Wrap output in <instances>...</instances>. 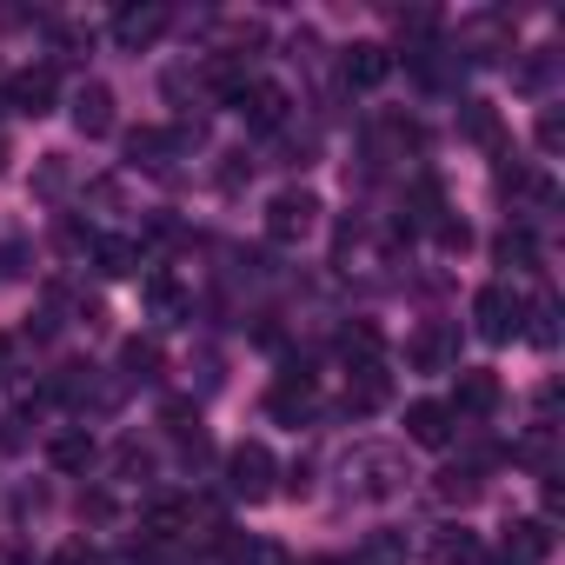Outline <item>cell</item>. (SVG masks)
<instances>
[{
    "mask_svg": "<svg viewBox=\"0 0 565 565\" xmlns=\"http://www.w3.org/2000/svg\"><path fill=\"white\" fill-rule=\"evenodd\" d=\"M492 406H499V380H492L486 366H459V386H452L446 413H452V419H486Z\"/></svg>",
    "mask_w": 565,
    "mask_h": 565,
    "instance_id": "cell-9",
    "label": "cell"
},
{
    "mask_svg": "<svg viewBox=\"0 0 565 565\" xmlns=\"http://www.w3.org/2000/svg\"><path fill=\"white\" fill-rule=\"evenodd\" d=\"M545 558H552V525L545 519H512L505 545H499V565H545Z\"/></svg>",
    "mask_w": 565,
    "mask_h": 565,
    "instance_id": "cell-10",
    "label": "cell"
},
{
    "mask_svg": "<svg viewBox=\"0 0 565 565\" xmlns=\"http://www.w3.org/2000/svg\"><path fill=\"white\" fill-rule=\"evenodd\" d=\"M472 327H479V340L505 347V340L525 333V300L505 287V279H492V287H479V300H472Z\"/></svg>",
    "mask_w": 565,
    "mask_h": 565,
    "instance_id": "cell-3",
    "label": "cell"
},
{
    "mask_svg": "<svg viewBox=\"0 0 565 565\" xmlns=\"http://www.w3.org/2000/svg\"><path fill=\"white\" fill-rule=\"evenodd\" d=\"M193 499H153L147 512H140V532L153 539V545H167V539H193Z\"/></svg>",
    "mask_w": 565,
    "mask_h": 565,
    "instance_id": "cell-12",
    "label": "cell"
},
{
    "mask_svg": "<svg viewBox=\"0 0 565 565\" xmlns=\"http://www.w3.org/2000/svg\"><path fill=\"white\" fill-rule=\"evenodd\" d=\"M47 565H100V558H94V545H87V539H67Z\"/></svg>",
    "mask_w": 565,
    "mask_h": 565,
    "instance_id": "cell-33",
    "label": "cell"
},
{
    "mask_svg": "<svg viewBox=\"0 0 565 565\" xmlns=\"http://www.w3.org/2000/svg\"><path fill=\"white\" fill-rule=\"evenodd\" d=\"M525 320H532V327H525L532 347H558V300H552V294H539V300L525 307Z\"/></svg>",
    "mask_w": 565,
    "mask_h": 565,
    "instance_id": "cell-24",
    "label": "cell"
},
{
    "mask_svg": "<svg viewBox=\"0 0 565 565\" xmlns=\"http://www.w3.org/2000/svg\"><path fill=\"white\" fill-rule=\"evenodd\" d=\"M433 492H439L446 505H472V499H479V466H446Z\"/></svg>",
    "mask_w": 565,
    "mask_h": 565,
    "instance_id": "cell-25",
    "label": "cell"
},
{
    "mask_svg": "<svg viewBox=\"0 0 565 565\" xmlns=\"http://www.w3.org/2000/svg\"><path fill=\"white\" fill-rule=\"evenodd\" d=\"M532 259H539L532 233H525V226H505V233H499V266H532Z\"/></svg>",
    "mask_w": 565,
    "mask_h": 565,
    "instance_id": "cell-28",
    "label": "cell"
},
{
    "mask_svg": "<svg viewBox=\"0 0 565 565\" xmlns=\"http://www.w3.org/2000/svg\"><path fill=\"white\" fill-rule=\"evenodd\" d=\"M0 167H8V140H0Z\"/></svg>",
    "mask_w": 565,
    "mask_h": 565,
    "instance_id": "cell-36",
    "label": "cell"
},
{
    "mask_svg": "<svg viewBox=\"0 0 565 565\" xmlns=\"http://www.w3.org/2000/svg\"><path fill=\"white\" fill-rule=\"evenodd\" d=\"M499 186L519 200L512 213H552V206H558V186H552L545 173H532V167H505V173H499Z\"/></svg>",
    "mask_w": 565,
    "mask_h": 565,
    "instance_id": "cell-14",
    "label": "cell"
},
{
    "mask_svg": "<svg viewBox=\"0 0 565 565\" xmlns=\"http://www.w3.org/2000/svg\"><path fill=\"white\" fill-rule=\"evenodd\" d=\"M239 114L253 120V127H266V134H279L294 120V94L279 87V81H246V94H239Z\"/></svg>",
    "mask_w": 565,
    "mask_h": 565,
    "instance_id": "cell-6",
    "label": "cell"
},
{
    "mask_svg": "<svg viewBox=\"0 0 565 565\" xmlns=\"http://www.w3.org/2000/svg\"><path fill=\"white\" fill-rule=\"evenodd\" d=\"M347 406H353V413H380V406H386V360H353Z\"/></svg>",
    "mask_w": 565,
    "mask_h": 565,
    "instance_id": "cell-18",
    "label": "cell"
},
{
    "mask_svg": "<svg viewBox=\"0 0 565 565\" xmlns=\"http://www.w3.org/2000/svg\"><path fill=\"white\" fill-rule=\"evenodd\" d=\"M406 153H419V127L406 114H380L373 120V160H406Z\"/></svg>",
    "mask_w": 565,
    "mask_h": 565,
    "instance_id": "cell-17",
    "label": "cell"
},
{
    "mask_svg": "<svg viewBox=\"0 0 565 565\" xmlns=\"http://www.w3.org/2000/svg\"><path fill=\"white\" fill-rule=\"evenodd\" d=\"M340 74H347V87H380V81L393 74V47H380V41H353V47L340 54Z\"/></svg>",
    "mask_w": 565,
    "mask_h": 565,
    "instance_id": "cell-13",
    "label": "cell"
},
{
    "mask_svg": "<svg viewBox=\"0 0 565 565\" xmlns=\"http://www.w3.org/2000/svg\"><path fill=\"white\" fill-rule=\"evenodd\" d=\"M233 565H287V545H279V539H246L233 552Z\"/></svg>",
    "mask_w": 565,
    "mask_h": 565,
    "instance_id": "cell-30",
    "label": "cell"
},
{
    "mask_svg": "<svg viewBox=\"0 0 565 565\" xmlns=\"http://www.w3.org/2000/svg\"><path fill=\"white\" fill-rule=\"evenodd\" d=\"M8 565H28V558H21V552H14V558H8Z\"/></svg>",
    "mask_w": 565,
    "mask_h": 565,
    "instance_id": "cell-37",
    "label": "cell"
},
{
    "mask_svg": "<svg viewBox=\"0 0 565 565\" xmlns=\"http://www.w3.org/2000/svg\"><path fill=\"white\" fill-rule=\"evenodd\" d=\"M160 34H167V8H160V0H147V8H120V14H114V47H120V54H147Z\"/></svg>",
    "mask_w": 565,
    "mask_h": 565,
    "instance_id": "cell-5",
    "label": "cell"
},
{
    "mask_svg": "<svg viewBox=\"0 0 565 565\" xmlns=\"http://www.w3.org/2000/svg\"><path fill=\"white\" fill-rule=\"evenodd\" d=\"M406 479H413V472H406V459H399L393 446H373V439H366V446H353V452L340 459V486H347L353 499H399V492H406Z\"/></svg>",
    "mask_w": 565,
    "mask_h": 565,
    "instance_id": "cell-1",
    "label": "cell"
},
{
    "mask_svg": "<svg viewBox=\"0 0 565 565\" xmlns=\"http://www.w3.org/2000/svg\"><path fill=\"white\" fill-rule=\"evenodd\" d=\"M313 565H340V558H313Z\"/></svg>",
    "mask_w": 565,
    "mask_h": 565,
    "instance_id": "cell-38",
    "label": "cell"
},
{
    "mask_svg": "<svg viewBox=\"0 0 565 565\" xmlns=\"http://www.w3.org/2000/svg\"><path fill=\"white\" fill-rule=\"evenodd\" d=\"M8 366H14V340L0 333V380H8Z\"/></svg>",
    "mask_w": 565,
    "mask_h": 565,
    "instance_id": "cell-34",
    "label": "cell"
},
{
    "mask_svg": "<svg viewBox=\"0 0 565 565\" xmlns=\"http://www.w3.org/2000/svg\"><path fill=\"white\" fill-rule=\"evenodd\" d=\"M147 307H153V320H167V327H173V320H186V294L173 287L167 273H147Z\"/></svg>",
    "mask_w": 565,
    "mask_h": 565,
    "instance_id": "cell-22",
    "label": "cell"
},
{
    "mask_svg": "<svg viewBox=\"0 0 565 565\" xmlns=\"http://www.w3.org/2000/svg\"><path fill=\"white\" fill-rule=\"evenodd\" d=\"M539 147H545V153H558V147H565V120H558V107H545V114H539Z\"/></svg>",
    "mask_w": 565,
    "mask_h": 565,
    "instance_id": "cell-32",
    "label": "cell"
},
{
    "mask_svg": "<svg viewBox=\"0 0 565 565\" xmlns=\"http://www.w3.org/2000/svg\"><path fill=\"white\" fill-rule=\"evenodd\" d=\"M94 452H100V446H94V433H87V426H61V433L47 439L54 472H87V466H94Z\"/></svg>",
    "mask_w": 565,
    "mask_h": 565,
    "instance_id": "cell-19",
    "label": "cell"
},
{
    "mask_svg": "<svg viewBox=\"0 0 565 565\" xmlns=\"http://www.w3.org/2000/svg\"><path fill=\"white\" fill-rule=\"evenodd\" d=\"M94 259H100V273H107V279L140 273V246H134V239H94Z\"/></svg>",
    "mask_w": 565,
    "mask_h": 565,
    "instance_id": "cell-23",
    "label": "cell"
},
{
    "mask_svg": "<svg viewBox=\"0 0 565 565\" xmlns=\"http://www.w3.org/2000/svg\"><path fill=\"white\" fill-rule=\"evenodd\" d=\"M120 366H127V380H160V347L153 340H127L120 347Z\"/></svg>",
    "mask_w": 565,
    "mask_h": 565,
    "instance_id": "cell-27",
    "label": "cell"
},
{
    "mask_svg": "<svg viewBox=\"0 0 565 565\" xmlns=\"http://www.w3.org/2000/svg\"><path fill=\"white\" fill-rule=\"evenodd\" d=\"M466 114H459V127H466V140H479V147H499V114L486 107V100H459Z\"/></svg>",
    "mask_w": 565,
    "mask_h": 565,
    "instance_id": "cell-26",
    "label": "cell"
},
{
    "mask_svg": "<svg viewBox=\"0 0 565 565\" xmlns=\"http://www.w3.org/2000/svg\"><path fill=\"white\" fill-rule=\"evenodd\" d=\"M74 127H81L87 140H107V134H114V94H107L100 81H81V94H74Z\"/></svg>",
    "mask_w": 565,
    "mask_h": 565,
    "instance_id": "cell-15",
    "label": "cell"
},
{
    "mask_svg": "<svg viewBox=\"0 0 565 565\" xmlns=\"http://www.w3.org/2000/svg\"><path fill=\"white\" fill-rule=\"evenodd\" d=\"M114 565H147V558H140V552H120V558H114Z\"/></svg>",
    "mask_w": 565,
    "mask_h": 565,
    "instance_id": "cell-35",
    "label": "cell"
},
{
    "mask_svg": "<svg viewBox=\"0 0 565 565\" xmlns=\"http://www.w3.org/2000/svg\"><path fill=\"white\" fill-rule=\"evenodd\" d=\"M47 107H54V74H47V67H21V74H8V114L41 120Z\"/></svg>",
    "mask_w": 565,
    "mask_h": 565,
    "instance_id": "cell-11",
    "label": "cell"
},
{
    "mask_svg": "<svg viewBox=\"0 0 565 565\" xmlns=\"http://www.w3.org/2000/svg\"><path fill=\"white\" fill-rule=\"evenodd\" d=\"M433 565H479V532L439 525V532H433Z\"/></svg>",
    "mask_w": 565,
    "mask_h": 565,
    "instance_id": "cell-20",
    "label": "cell"
},
{
    "mask_svg": "<svg viewBox=\"0 0 565 565\" xmlns=\"http://www.w3.org/2000/svg\"><path fill=\"white\" fill-rule=\"evenodd\" d=\"M406 360H413L419 373H452V366H459V333H452L446 320H426V327L413 333Z\"/></svg>",
    "mask_w": 565,
    "mask_h": 565,
    "instance_id": "cell-7",
    "label": "cell"
},
{
    "mask_svg": "<svg viewBox=\"0 0 565 565\" xmlns=\"http://www.w3.org/2000/svg\"><path fill=\"white\" fill-rule=\"evenodd\" d=\"M273 479H279V466H273L266 439H239V446L226 452V492H233V499L259 505V499L273 492Z\"/></svg>",
    "mask_w": 565,
    "mask_h": 565,
    "instance_id": "cell-4",
    "label": "cell"
},
{
    "mask_svg": "<svg viewBox=\"0 0 565 565\" xmlns=\"http://www.w3.org/2000/svg\"><path fill=\"white\" fill-rule=\"evenodd\" d=\"M313 226H320V193L287 186V193L266 200V239H273V246H300Z\"/></svg>",
    "mask_w": 565,
    "mask_h": 565,
    "instance_id": "cell-2",
    "label": "cell"
},
{
    "mask_svg": "<svg viewBox=\"0 0 565 565\" xmlns=\"http://www.w3.org/2000/svg\"><path fill=\"white\" fill-rule=\"evenodd\" d=\"M67 180H74L67 153H47V160H41V173H34V193H47V200H54V193H67Z\"/></svg>",
    "mask_w": 565,
    "mask_h": 565,
    "instance_id": "cell-29",
    "label": "cell"
},
{
    "mask_svg": "<svg viewBox=\"0 0 565 565\" xmlns=\"http://www.w3.org/2000/svg\"><path fill=\"white\" fill-rule=\"evenodd\" d=\"M406 439H413V446H446V439H452L446 399H413V406H406Z\"/></svg>",
    "mask_w": 565,
    "mask_h": 565,
    "instance_id": "cell-16",
    "label": "cell"
},
{
    "mask_svg": "<svg viewBox=\"0 0 565 565\" xmlns=\"http://www.w3.org/2000/svg\"><path fill=\"white\" fill-rule=\"evenodd\" d=\"M353 565H406V532H393V525L366 532V545H360Z\"/></svg>",
    "mask_w": 565,
    "mask_h": 565,
    "instance_id": "cell-21",
    "label": "cell"
},
{
    "mask_svg": "<svg viewBox=\"0 0 565 565\" xmlns=\"http://www.w3.org/2000/svg\"><path fill=\"white\" fill-rule=\"evenodd\" d=\"M512 81H519V87H525V94H539V87H545V81H552V47H539V54H532V61H525V67H519V74H512Z\"/></svg>",
    "mask_w": 565,
    "mask_h": 565,
    "instance_id": "cell-31",
    "label": "cell"
},
{
    "mask_svg": "<svg viewBox=\"0 0 565 565\" xmlns=\"http://www.w3.org/2000/svg\"><path fill=\"white\" fill-rule=\"evenodd\" d=\"M313 406H320V393H313V380H307V373H279V386L266 393V413H273L279 426H307V419H313Z\"/></svg>",
    "mask_w": 565,
    "mask_h": 565,
    "instance_id": "cell-8",
    "label": "cell"
}]
</instances>
